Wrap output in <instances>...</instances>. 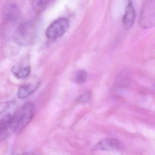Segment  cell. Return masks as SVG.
<instances>
[{"label": "cell", "instance_id": "obj_8", "mask_svg": "<svg viewBox=\"0 0 155 155\" xmlns=\"http://www.w3.org/2000/svg\"><path fill=\"white\" fill-rule=\"evenodd\" d=\"M136 13L132 0H128L125 15L123 18V25L124 28L130 29L133 26L135 21Z\"/></svg>", "mask_w": 155, "mask_h": 155}, {"label": "cell", "instance_id": "obj_4", "mask_svg": "<svg viewBox=\"0 0 155 155\" xmlns=\"http://www.w3.org/2000/svg\"><path fill=\"white\" fill-rule=\"evenodd\" d=\"M69 21L67 18H60L53 21L48 27L46 31L47 38L56 39L63 36L68 29Z\"/></svg>", "mask_w": 155, "mask_h": 155}, {"label": "cell", "instance_id": "obj_5", "mask_svg": "<svg viewBox=\"0 0 155 155\" xmlns=\"http://www.w3.org/2000/svg\"><path fill=\"white\" fill-rule=\"evenodd\" d=\"M17 114V113H16ZM17 121L16 114L10 118L0 120V139L1 141L5 140L16 132L17 129Z\"/></svg>", "mask_w": 155, "mask_h": 155}, {"label": "cell", "instance_id": "obj_12", "mask_svg": "<svg viewBox=\"0 0 155 155\" xmlns=\"http://www.w3.org/2000/svg\"><path fill=\"white\" fill-rule=\"evenodd\" d=\"M53 0H32V8L36 12H42Z\"/></svg>", "mask_w": 155, "mask_h": 155}, {"label": "cell", "instance_id": "obj_9", "mask_svg": "<svg viewBox=\"0 0 155 155\" xmlns=\"http://www.w3.org/2000/svg\"><path fill=\"white\" fill-rule=\"evenodd\" d=\"M31 71L29 64L21 62L14 65L12 69L13 76L18 79H24L28 78Z\"/></svg>", "mask_w": 155, "mask_h": 155}, {"label": "cell", "instance_id": "obj_3", "mask_svg": "<svg viewBox=\"0 0 155 155\" xmlns=\"http://www.w3.org/2000/svg\"><path fill=\"white\" fill-rule=\"evenodd\" d=\"M36 113L35 105L31 102L23 105L16 114L18 125L16 132H21L33 120Z\"/></svg>", "mask_w": 155, "mask_h": 155}, {"label": "cell", "instance_id": "obj_7", "mask_svg": "<svg viewBox=\"0 0 155 155\" xmlns=\"http://www.w3.org/2000/svg\"><path fill=\"white\" fill-rule=\"evenodd\" d=\"M3 13V19L6 22L13 23L19 18L20 11L16 4H8L4 7Z\"/></svg>", "mask_w": 155, "mask_h": 155}, {"label": "cell", "instance_id": "obj_14", "mask_svg": "<svg viewBox=\"0 0 155 155\" xmlns=\"http://www.w3.org/2000/svg\"><path fill=\"white\" fill-rule=\"evenodd\" d=\"M91 97V91H87L81 94L77 98V102L81 104L87 103L90 101Z\"/></svg>", "mask_w": 155, "mask_h": 155}, {"label": "cell", "instance_id": "obj_1", "mask_svg": "<svg viewBox=\"0 0 155 155\" xmlns=\"http://www.w3.org/2000/svg\"><path fill=\"white\" fill-rule=\"evenodd\" d=\"M38 33V25L34 21H29L21 24L14 34L13 40L18 45L29 46L35 40Z\"/></svg>", "mask_w": 155, "mask_h": 155}, {"label": "cell", "instance_id": "obj_11", "mask_svg": "<svg viewBox=\"0 0 155 155\" xmlns=\"http://www.w3.org/2000/svg\"><path fill=\"white\" fill-rule=\"evenodd\" d=\"M39 82L25 84L20 87L18 92V97L20 99H24L30 96L37 89Z\"/></svg>", "mask_w": 155, "mask_h": 155}, {"label": "cell", "instance_id": "obj_2", "mask_svg": "<svg viewBox=\"0 0 155 155\" xmlns=\"http://www.w3.org/2000/svg\"><path fill=\"white\" fill-rule=\"evenodd\" d=\"M139 24L143 29L155 26V0L144 1L140 14Z\"/></svg>", "mask_w": 155, "mask_h": 155}, {"label": "cell", "instance_id": "obj_13", "mask_svg": "<svg viewBox=\"0 0 155 155\" xmlns=\"http://www.w3.org/2000/svg\"><path fill=\"white\" fill-rule=\"evenodd\" d=\"M87 73L86 71L81 70L77 72L74 78V81L78 84H82L87 80Z\"/></svg>", "mask_w": 155, "mask_h": 155}, {"label": "cell", "instance_id": "obj_6", "mask_svg": "<svg viewBox=\"0 0 155 155\" xmlns=\"http://www.w3.org/2000/svg\"><path fill=\"white\" fill-rule=\"evenodd\" d=\"M124 144L116 139L105 138L100 140L95 146L96 150L120 151L124 148Z\"/></svg>", "mask_w": 155, "mask_h": 155}, {"label": "cell", "instance_id": "obj_10", "mask_svg": "<svg viewBox=\"0 0 155 155\" xmlns=\"http://www.w3.org/2000/svg\"><path fill=\"white\" fill-rule=\"evenodd\" d=\"M18 106L14 101L4 102L0 107V119L14 117L18 111Z\"/></svg>", "mask_w": 155, "mask_h": 155}]
</instances>
